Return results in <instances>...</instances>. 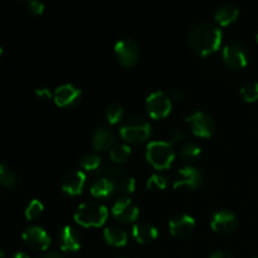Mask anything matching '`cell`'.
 Masks as SVG:
<instances>
[{"instance_id":"cell-13","label":"cell","mask_w":258,"mask_h":258,"mask_svg":"<svg viewBox=\"0 0 258 258\" xmlns=\"http://www.w3.org/2000/svg\"><path fill=\"white\" fill-rule=\"evenodd\" d=\"M53 100L58 107H72L81 100V90L75 85H63L53 93Z\"/></svg>"},{"instance_id":"cell-15","label":"cell","mask_w":258,"mask_h":258,"mask_svg":"<svg viewBox=\"0 0 258 258\" xmlns=\"http://www.w3.org/2000/svg\"><path fill=\"white\" fill-rule=\"evenodd\" d=\"M85 184H86L85 173L77 170V171H70V173L66 174L60 186H62V190L64 191L67 196L75 197L82 193L83 188H85Z\"/></svg>"},{"instance_id":"cell-19","label":"cell","mask_w":258,"mask_h":258,"mask_svg":"<svg viewBox=\"0 0 258 258\" xmlns=\"http://www.w3.org/2000/svg\"><path fill=\"white\" fill-rule=\"evenodd\" d=\"M239 15V9L233 4H226L219 7L214 13V20L221 27H227L237 20Z\"/></svg>"},{"instance_id":"cell-22","label":"cell","mask_w":258,"mask_h":258,"mask_svg":"<svg viewBox=\"0 0 258 258\" xmlns=\"http://www.w3.org/2000/svg\"><path fill=\"white\" fill-rule=\"evenodd\" d=\"M18 184V176L14 170L7 166L5 164H0V186L13 189Z\"/></svg>"},{"instance_id":"cell-5","label":"cell","mask_w":258,"mask_h":258,"mask_svg":"<svg viewBox=\"0 0 258 258\" xmlns=\"http://www.w3.org/2000/svg\"><path fill=\"white\" fill-rule=\"evenodd\" d=\"M146 111L154 120H161V118L168 117L169 113L171 112V100L165 92H154L146 98Z\"/></svg>"},{"instance_id":"cell-2","label":"cell","mask_w":258,"mask_h":258,"mask_svg":"<svg viewBox=\"0 0 258 258\" xmlns=\"http://www.w3.org/2000/svg\"><path fill=\"white\" fill-rule=\"evenodd\" d=\"M108 211L100 203H83L75 213V221L86 228H97L103 226L107 221Z\"/></svg>"},{"instance_id":"cell-20","label":"cell","mask_w":258,"mask_h":258,"mask_svg":"<svg viewBox=\"0 0 258 258\" xmlns=\"http://www.w3.org/2000/svg\"><path fill=\"white\" fill-rule=\"evenodd\" d=\"M115 189L116 186L112 180H110L107 178H101L93 181L90 191L95 198H108V197L112 196Z\"/></svg>"},{"instance_id":"cell-18","label":"cell","mask_w":258,"mask_h":258,"mask_svg":"<svg viewBox=\"0 0 258 258\" xmlns=\"http://www.w3.org/2000/svg\"><path fill=\"white\" fill-rule=\"evenodd\" d=\"M115 140V134L110 128H98V130L95 131V134L92 136V146L97 151L108 150V149H111L113 146Z\"/></svg>"},{"instance_id":"cell-37","label":"cell","mask_w":258,"mask_h":258,"mask_svg":"<svg viewBox=\"0 0 258 258\" xmlns=\"http://www.w3.org/2000/svg\"><path fill=\"white\" fill-rule=\"evenodd\" d=\"M14 258H29V257H28L25 253H22V252H19V253L15 254Z\"/></svg>"},{"instance_id":"cell-11","label":"cell","mask_w":258,"mask_h":258,"mask_svg":"<svg viewBox=\"0 0 258 258\" xmlns=\"http://www.w3.org/2000/svg\"><path fill=\"white\" fill-rule=\"evenodd\" d=\"M24 243L34 251H45L50 246V237L47 232L38 226L28 227L22 234Z\"/></svg>"},{"instance_id":"cell-36","label":"cell","mask_w":258,"mask_h":258,"mask_svg":"<svg viewBox=\"0 0 258 258\" xmlns=\"http://www.w3.org/2000/svg\"><path fill=\"white\" fill-rule=\"evenodd\" d=\"M40 258H63V257L60 256V254H58V253H47V254H44V256H42Z\"/></svg>"},{"instance_id":"cell-6","label":"cell","mask_w":258,"mask_h":258,"mask_svg":"<svg viewBox=\"0 0 258 258\" xmlns=\"http://www.w3.org/2000/svg\"><path fill=\"white\" fill-rule=\"evenodd\" d=\"M223 60L227 67L232 70H241L248 64V49L242 43L232 42L223 49Z\"/></svg>"},{"instance_id":"cell-42","label":"cell","mask_w":258,"mask_h":258,"mask_svg":"<svg viewBox=\"0 0 258 258\" xmlns=\"http://www.w3.org/2000/svg\"><path fill=\"white\" fill-rule=\"evenodd\" d=\"M254 258H258V257H254Z\"/></svg>"},{"instance_id":"cell-31","label":"cell","mask_w":258,"mask_h":258,"mask_svg":"<svg viewBox=\"0 0 258 258\" xmlns=\"http://www.w3.org/2000/svg\"><path fill=\"white\" fill-rule=\"evenodd\" d=\"M28 9L32 14L42 15L44 12V4L40 0H30L29 4H28Z\"/></svg>"},{"instance_id":"cell-39","label":"cell","mask_w":258,"mask_h":258,"mask_svg":"<svg viewBox=\"0 0 258 258\" xmlns=\"http://www.w3.org/2000/svg\"><path fill=\"white\" fill-rule=\"evenodd\" d=\"M2 54H3V48L0 47V57H2Z\"/></svg>"},{"instance_id":"cell-38","label":"cell","mask_w":258,"mask_h":258,"mask_svg":"<svg viewBox=\"0 0 258 258\" xmlns=\"http://www.w3.org/2000/svg\"><path fill=\"white\" fill-rule=\"evenodd\" d=\"M0 258H5L4 257V252H3L2 249H0Z\"/></svg>"},{"instance_id":"cell-12","label":"cell","mask_w":258,"mask_h":258,"mask_svg":"<svg viewBox=\"0 0 258 258\" xmlns=\"http://www.w3.org/2000/svg\"><path fill=\"white\" fill-rule=\"evenodd\" d=\"M211 227L216 233L229 234L238 227V218L231 211H219L212 217Z\"/></svg>"},{"instance_id":"cell-14","label":"cell","mask_w":258,"mask_h":258,"mask_svg":"<svg viewBox=\"0 0 258 258\" xmlns=\"http://www.w3.org/2000/svg\"><path fill=\"white\" fill-rule=\"evenodd\" d=\"M169 229H170V233L176 238H185L190 236L196 229V221L193 217L188 214H181L171 219L169 223Z\"/></svg>"},{"instance_id":"cell-17","label":"cell","mask_w":258,"mask_h":258,"mask_svg":"<svg viewBox=\"0 0 258 258\" xmlns=\"http://www.w3.org/2000/svg\"><path fill=\"white\" fill-rule=\"evenodd\" d=\"M60 249L64 252H76L81 248V238L78 232L71 226H66L59 234Z\"/></svg>"},{"instance_id":"cell-41","label":"cell","mask_w":258,"mask_h":258,"mask_svg":"<svg viewBox=\"0 0 258 258\" xmlns=\"http://www.w3.org/2000/svg\"><path fill=\"white\" fill-rule=\"evenodd\" d=\"M20 2H27V0H20ZM29 2H30V0H29Z\"/></svg>"},{"instance_id":"cell-40","label":"cell","mask_w":258,"mask_h":258,"mask_svg":"<svg viewBox=\"0 0 258 258\" xmlns=\"http://www.w3.org/2000/svg\"><path fill=\"white\" fill-rule=\"evenodd\" d=\"M256 40H257V44H258V33H257V37H256Z\"/></svg>"},{"instance_id":"cell-33","label":"cell","mask_w":258,"mask_h":258,"mask_svg":"<svg viewBox=\"0 0 258 258\" xmlns=\"http://www.w3.org/2000/svg\"><path fill=\"white\" fill-rule=\"evenodd\" d=\"M35 95L38 96L39 98H42V100H49L50 97H52V92L49 91V88L47 87H39L35 90Z\"/></svg>"},{"instance_id":"cell-4","label":"cell","mask_w":258,"mask_h":258,"mask_svg":"<svg viewBox=\"0 0 258 258\" xmlns=\"http://www.w3.org/2000/svg\"><path fill=\"white\" fill-rule=\"evenodd\" d=\"M151 134V126L146 120L141 117H131L121 126L120 135L126 143L138 144L144 143Z\"/></svg>"},{"instance_id":"cell-32","label":"cell","mask_w":258,"mask_h":258,"mask_svg":"<svg viewBox=\"0 0 258 258\" xmlns=\"http://www.w3.org/2000/svg\"><path fill=\"white\" fill-rule=\"evenodd\" d=\"M184 139H185V134H184L181 130L174 128V130H171L170 133H169V141H168V143H170L171 145H175V144L181 143Z\"/></svg>"},{"instance_id":"cell-1","label":"cell","mask_w":258,"mask_h":258,"mask_svg":"<svg viewBox=\"0 0 258 258\" xmlns=\"http://www.w3.org/2000/svg\"><path fill=\"white\" fill-rule=\"evenodd\" d=\"M222 30L211 23H201L193 27L188 35V44L196 54L207 57L217 52L222 44Z\"/></svg>"},{"instance_id":"cell-7","label":"cell","mask_w":258,"mask_h":258,"mask_svg":"<svg viewBox=\"0 0 258 258\" xmlns=\"http://www.w3.org/2000/svg\"><path fill=\"white\" fill-rule=\"evenodd\" d=\"M204 176L203 173L198 168L194 166H184L179 169L174 178V189L189 188V189H199L203 185Z\"/></svg>"},{"instance_id":"cell-25","label":"cell","mask_w":258,"mask_h":258,"mask_svg":"<svg viewBox=\"0 0 258 258\" xmlns=\"http://www.w3.org/2000/svg\"><path fill=\"white\" fill-rule=\"evenodd\" d=\"M80 165L82 166L85 170H88V171L97 170V169L101 166V158L97 155V154L86 153L81 156Z\"/></svg>"},{"instance_id":"cell-30","label":"cell","mask_w":258,"mask_h":258,"mask_svg":"<svg viewBox=\"0 0 258 258\" xmlns=\"http://www.w3.org/2000/svg\"><path fill=\"white\" fill-rule=\"evenodd\" d=\"M120 188H121V191H122L125 196L134 193V191H135V188H136L135 179H134V178L123 179V180L121 181V184H120Z\"/></svg>"},{"instance_id":"cell-9","label":"cell","mask_w":258,"mask_h":258,"mask_svg":"<svg viewBox=\"0 0 258 258\" xmlns=\"http://www.w3.org/2000/svg\"><path fill=\"white\" fill-rule=\"evenodd\" d=\"M140 55L138 44L133 39H121L115 44V57L123 67H133L136 64Z\"/></svg>"},{"instance_id":"cell-21","label":"cell","mask_w":258,"mask_h":258,"mask_svg":"<svg viewBox=\"0 0 258 258\" xmlns=\"http://www.w3.org/2000/svg\"><path fill=\"white\" fill-rule=\"evenodd\" d=\"M103 237L107 244L113 247H123L127 243V233L120 227H107L103 231Z\"/></svg>"},{"instance_id":"cell-8","label":"cell","mask_w":258,"mask_h":258,"mask_svg":"<svg viewBox=\"0 0 258 258\" xmlns=\"http://www.w3.org/2000/svg\"><path fill=\"white\" fill-rule=\"evenodd\" d=\"M185 121L190 126L191 133L198 138H211L214 133V128H216L213 118L208 113L202 112V111H197V112L189 115L185 118Z\"/></svg>"},{"instance_id":"cell-10","label":"cell","mask_w":258,"mask_h":258,"mask_svg":"<svg viewBox=\"0 0 258 258\" xmlns=\"http://www.w3.org/2000/svg\"><path fill=\"white\" fill-rule=\"evenodd\" d=\"M111 213L117 221L122 222V223H130V222H135L139 218L140 209L130 198L122 197L115 202L112 209H111Z\"/></svg>"},{"instance_id":"cell-28","label":"cell","mask_w":258,"mask_h":258,"mask_svg":"<svg viewBox=\"0 0 258 258\" xmlns=\"http://www.w3.org/2000/svg\"><path fill=\"white\" fill-rule=\"evenodd\" d=\"M43 211H44V206L42 204V202L38 199H33L25 209V218L28 221H35L42 216Z\"/></svg>"},{"instance_id":"cell-26","label":"cell","mask_w":258,"mask_h":258,"mask_svg":"<svg viewBox=\"0 0 258 258\" xmlns=\"http://www.w3.org/2000/svg\"><path fill=\"white\" fill-rule=\"evenodd\" d=\"M106 120L111 123V125H116L122 120L123 116V107L120 103H111L105 111Z\"/></svg>"},{"instance_id":"cell-27","label":"cell","mask_w":258,"mask_h":258,"mask_svg":"<svg viewBox=\"0 0 258 258\" xmlns=\"http://www.w3.org/2000/svg\"><path fill=\"white\" fill-rule=\"evenodd\" d=\"M241 95L246 102H256L258 101V82H247L242 86Z\"/></svg>"},{"instance_id":"cell-35","label":"cell","mask_w":258,"mask_h":258,"mask_svg":"<svg viewBox=\"0 0 258 258\" xmlns=\"http://www.w3.org/2000/svg\"><path fill=\"white\" fill-rule=\"evenodd\" d=\"M209 258H233V257L224 251H217V252H214V253L212 254Z\"/></svg>"},{"instance_id":"cell-24","label":"cell","mask_w":258,"mask_h":258,"mask_svg":"<svg viewBox=\"0 0 258 258\" xmlns=\"http://www.w3.org/2000/svg\"><path fill=\"white\" fill-rule=\"evenodd\" d=\"M202 153V149L196 143H185L180 148V158L184 161H196Z\"/></svg>"},{"instance_id":"cell-23","label":"cell","mask_w":258,"mask_h":258,"mask_svg":"<svg viewBox=\"0 0 258 258\" xmlns=\"http://www.w3.org/2000/svg\"><path fill=\"white\" fill-rule=\"evenodd\" d=\"M131 149L127 145H116L111 149L110 159L115 164H123L130 159Z\"/></svg>"},{"instance_id":"cell-3","label":"cell","mask_w":258,"mask_h":258,"mask_svg":"<svg viewBox=\"0 0 258 258\" xmlns=\"http://www.w3.org/2000/svg\"><path fill=\"white\" fill-rule=\"evenodd\" d=\"M175 153L168 141H151L146 148V160L156 169L165 170L173 164Z\"/></svg>"},{"instance_id":"cell-34","label":"cell","mask_w":258,"mask_h":258,"mask_svg":"<svg viewBox=\"0 0 258 258\" xmlns=\"http://www.w3.org/2000/svg\"><path fill=\"white\" fill-rule=\"evenodd\" d=\"M184 97H185V93H184L183 90H174L171 92V101L179 102V101H183Z\"/></svg>"},{"instance_id":"cell-29","label":"cell","mask_w":258,"mask_h":258,"mask_svg":"<svg viewBox=\"0 0 258 258\" xmlns=\"http://www.w3.org/2000/svg\"><path fill=\"white\" fill-rule=\"evenodd\" d=\"M149 190L154 191H160L166 189L168 186V178L165 175H161V174H154L149 178L148 183H146Z\"/></svg>"},{"instance_id":"cell-16","label":"cell","mask_w":258,"mask_h":258,"mask_svg":"<svg viewBox=\"0 0 258 258\" xmlns=\"http://www.w3.org/2000/svg\"><path fill=\"white\" fill-rule=\"evenodd\" d=\"M158 229L148 222H139L133 227V237L141 244L150 243L158 238Z\"/></svg>"}]
</instances>
